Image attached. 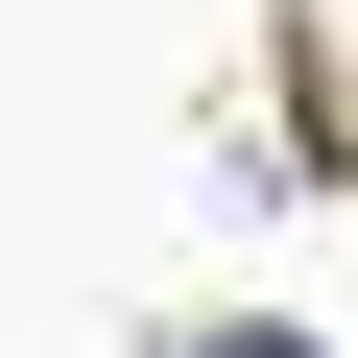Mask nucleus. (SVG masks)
Masks as SVG:
<instances>
[{
    "instance_id": "1",
    "label": "nucleus",
    "mask_w": 358,
    "mask_h": 358,
    "mask_svg": "<svg viewBox=\"0 0 358 358\" xmlns=\"http://www.w3.org/2000/svg\"><path fill=\"white\" fill-rule=\"evenodd\" d=\"M215 358H310V334H215Z\"/></svg>"
}]
</instances>
